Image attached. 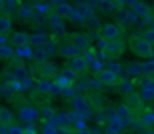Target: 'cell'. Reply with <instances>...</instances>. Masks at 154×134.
<instances>
[{
    "instance_id": "47",
    "label": "cell",
    "mask_w": 154,
    "mask_h": 134,
    "mask_svg": "<svg viewBox=\"0 0 154 134\" xmlns=\"http://www.w3.org/2000/svg\"><path fill=\"white\" fill-rule=\"evenodd\" d=\"M144 134H154V130H145Z\"/></svg>"
},
{
    "instance_id": "22",
    "label": "cell",
    "mask_w": 154,
    "mask_h": 134,
    "mask_svg": "<svg viewBox=\"0 0 154 134\" xmlns=\"http://www.w3.org/2000/svg\"><path fill=\"white\" fill-rule=\"evenodd\" d=\"M117 6H120L117 1H109V0H102L97 4V7H100V10L103 13H112L114 10H118Z\"/></svg>"
},
{
    "instance_id": "40",
    "label": "cell",
    "mask_w": 154,
    "mask_h": 134,
    "mask_svg": "<svg viewBox=\"0 0 154 134\" xmlns=\"http://www.w3.org/2000/svg\"><path fill=\"white\" fill-rule=\"evenodd\" d=\"M9 134H26V130H24L23 127L14 124V125H11V131H9Z\"/></svg>"
},
{
    "instance_id": "30",
    "label": "cell",
    "mask_w": 154,
    "mask_h": 134,
    "mask_svg": "<svg viewBox=\"0 0 154 134\" xmlns=\"http://www.w3.org/2000/svg\"><path fill=\"white\" fill-rule=\"evenodd\" d=\"M14 49L9 45H0V58H11L14 57Z\"/></svg>"
},
{
    "instance_id": "13",
    "label": "cell",
    "mask_w": 154,
    "mask_h": 134,
    "mask_svg": "<svg viewBox=\"0 0 154 134\" xmlns=\"http://www.w3.org/2000/svg\"><path fill=\"white\" fill-rule=\"evenodd\" d=\"M126 104L130 109H141L144 106V100L138 92H132V94L126 95Z\"/></svg>"
},
{
    "instance_id": "24",
    "label": "cell",
    "mask_w": 154,
    "mask_h": 134,
    "mask_svg": "<svg viewBox=\"0 0 154 134\" xmlns=\"http://www.w3.org/2000/svg\"><path fill=\"white\" fill-rule=\"evenodd\" d=\"M39 73H41V78L51 79V76L55 73V66L51 64V63H45V64H42V66H41Z\"/></svg>"
},
{
    "instance_id": "2",
    "label": "cell",
    "mask_w": 154,
    "mask_h": 134,
    "mask_svg": "<svg viewBox=\"0 0 154 134\" xmlns=\"http://www.w3.org/2000/svg\"><path fill=\"white\" fill-rule=\"evenodd\" d=\"M121 36V28L120 25L114 24V22H106L102 28V39L111 42V40H118Z\"/></svg>"
},
{
    "instance_id": "42",
    "label": "cell",
    "mask_w": 154,
    "mask_h": 134,
    "mask_svg": "<svg viewBox=\"0 0 154 134\" xmlns=\"http://www.w3.org/2000/svg\"><path fill=\"white\" fill-rule=\"evenodd\" d=\"M44 134H58V130H57L55 127H51V125H48V127H45V130H44Z\"/></svg>"
},
{
    "instance_id": "7",
    "label": "cell",
    "mask_w": 154,
    "mask_h": 134,
    "mask_svg": "<svg viewBox=\"0 0 154 134\" xmlns=\"http://www.w3.org/2000/svg\"><path fill=\"white\" fill-rule=\"evenodd\" d=\"M70 40H72V45L76 46L79 51L81 49H85V51L90 49V39L85 34H82V33H73Z\"/></svg>"
},
{
    "instance_id": "39",
    "label": "cell",
    "mask_w": 154,
    "mask_h": 134,
    "mask_svg": "<svg viewBox=\"0 0 154 134\" xmlns=\"http://www.w3.org/2000/svg\"><path fill=\"white\" fill-rule=\"evenodd\" d=\"M141 121H142L145 125H150L151 122H154V113H151V112L145 113V115H144V118H141Z\"/></svg>"
},
{
    "instance_id": "34",
    "label": "cell",
    "mask_w": 154,
    "mask_h": 134,
    "mask_svg": "<svg viewBox=\"0 0 154 134\" xmlns=\"http://www.w3.org/2000/svg\"><path fill=\"white\" fill-rule=\"evenodd\" d=\"M108 69H109V70H112V72H114V73H117V75H118V73H123V70H124V69H123V66H121L120 63H117V61H111V63L108 64Z\"/></svg>"
},
{
    "instance_id": "25",
    "label": "cell",
    "mask_w": 154,
    "mask_h": 134,
    "mask_svg": "<svg viewBox=\"0 0 154 134\" xmlns=\"http://www.w3.org/2000/svg\"><path fill=\"white\" fill-rule=\"evenodd\" d=\"M11 28H12V19H11V16L9 15H5V13L0 15V34L11 31Z\"/></svg>"
},
{
    "instance_id": "6",
    "label": "cell",
    "mask_w": 154,
    "mask_h": 134,
    "mask_svg": "<svg viewBox=\"0 0 154 134\" xmlns=\"http://www.w3.org/2000/svg\"><path fill=\"white\" fill-rule=\"evenodd\" d=\"M115 112H117V118L123 122V125H132V122H133V119H132V109L127 106V104H120L117 109H115Z\"/></svg>"
},
{
    "instance_id": "29",
    "label": "cell",
    "mask_w": 154,
    "mask_h": 134,
    "mask_svg": "<svg viewBox=\"0 0 154 134\" xmlns=\"http://www.w3.org/2000/svg\"><path fill=\"white\" fill-rule=\"evenodd\" d=\"M144 75H147V78H154V60L144 61Z\"/></svg>"
},
{
    "instance_id": "17",
    "label": "cell",
    "mask_w": 154,
    "mask_h": 134,
    "mask_svg": "<svg viewBox=\"0 0 154 134\" xmlns=\"http://www.w3.org/2000/svg\"><path fill=\"white\" fill-rule=\"evenodd\" d=\"M27 78H29V69L24 64L15 66V69H14V79L18 81V82H24V81H27Z\"/></svg>"
},
{
    "instance_id": "45",
    "label": "cell",
    "mask_w": 154,
    "mask_h": 134,
    "mask_svg": "<svg viewBox=\"0 0 154 134\" xmlns=\"http://www.w3.org/2000/svg\"><path fill=\"white\" fill-rule=\"evenodd\" d=\"M93 67L96 69V72H99V70L102 72V70H103V69H102V63H99V61H94V63H93Z\"/></svg>"
},
{
    "instance_id": "8",
    "label": "cell",
    "mask_w": 154,
    "mask_h": 134,
    "mask_svg": "<svg viewBox=\"0 0 154 134\" xmlns=\"http://www.w3.org/2000/svg\"><path fill=\"white\" fill-rule=\"evenodd\" d=\"M11 42L18 48H26L30 43V36L27 33H24V31H15L11 36Z\"/></svg>"
},
{
    "instance_id": "32",
    "label": "cell",
    "mask_w": 154,
    "mask_h": 134,
    "mask_svg": "<svg viewBox=\"0 0 154 134\" xmlns=\"http://www.w3.org/2000/svg\"><path fill=\"white\" fill-rule=\"evenodd\" d=\"M85 24H87V27H90V28H99V25H100V19L96 16V15H91V16H88L87 19H85Z\"/></svg>"
},
{
    "instance_id": "41",
    "label": "cell",
    "mask_w": 154,
    "mask_h": 134,
    "mask_svg": "<svg viewBox=\"0 0 154 134\" xmlns=\"http://www.w3.org/2000/svg\"><path fill=\"white\" fill-rule=\"evenodd\" d=\"M35 21H36V24H38V25H44V24H45V15L36 13V16H35Z\"/></svg>"
},
{
    "instance_id": "36",
    "label": "cell",
    "mask_w": 154,
    "mask_h": 134,
    "mask_svg": "<svg viewBox=\"0 0 154 134\" xmlns=\"http://www.w3.org/2000/svg\"><path fill=\"white\" fill-rule=\"evenodd\" d=\"M145 40H148L151 45H154V27H150L144 31V36H142Z\"/></svg>"
},
{
    "instance_id": "35",
    "label": "cell",
    "mask_w": 154,
    "mask_h": 134,
    "mask_svg": "<svg viewBox=\"0 0 154 134\" xmlns=\"http://www.w3.org/2000/svg\"><path fill=\"white\" fill-rule=\"evenodd\" d=\"M87 82H88V87L93 89H100L103 87L102 81H100L99 78H91V79H88Z\"/></svg>"
},
{
    "instance_id": "14",
    "label": "cell",
    "mask_w": 154,
    "mask_h": 134,
    "mask_svg": "<svg viewBox=\"0 0 154 134\" xmlns=\"http://www.w3.org/2000/svg\"><path fill=\"white\" fill-rule=\"evenodd\" d=\"M54 12L58 13L61 18H67V16L72 15L73 7H72L69 3H66V1H60V3H55V9H54Z\"/></svg>"
},
{
    "instance_id": "38",
    "label": "cell",
    "mask_w": 154,
    "mask_h": 134,
    "mask_svg": "<svg viewBox=\"0 0 154 134\" xmlns=\"http://www.w3.org/2000/svg\"><path fill=\"white\" fill-rule=\"evenodd\" d=\"M84 57H85V60L88 61V63H94V61H97V55L91 51V49H88V51H85V54H84Z\"/></svg>"
},
{
    "instance_id": "46",
    "label": "cell",
    "mask_w": 154,
    "mask_h": 134,
    "mask_svg": "<svg viewBox=\"0 0 154 134\" xmlns=\"http://www.w3.org/2000/svg\"><path fill=\"white\" fill-rule=\"evenodd\" d=\"M0 45H6V37L0 34Z\"/></svg>"
},
{
    "instance_id": "15",
    "label": "cell",
    "mask_w": 154,
    "mask_h": 134,
    "mask_svg": "<svg viewBox=\"0 0 154 134\" xmlns=\"http://www.w3.org/2000/svg\"><path fill=\"white\" fill-rule=\"evenodd\" d=\"M123 122L115 116V118H112V119H109V122H108V127H106V134H120L123 131Z\"/></svg>"
},
{
    "instance_id": "12",
    "label": "cell",
    "mask_w": 154,
    "mask_h": 134,
    "mask_svg": "<svg viewBox=\"0 0 154 134\" xmlns=\"http://www.w3.org/2000/svg\"><path fill=\"white\" fill-rule=\"evenodd\" d=\"M124 4H130L132 10H135L138 13V16L141 18H147L150 15V7L145 4V3H141V1H129V3H124Z\"/></svg>"
},
{
    "instance_id": "26",
    "label": "cell",
    "mask_w": 154,
    "mask_h": 134,
    "mask_svg": "<svg viewBox=\"0 0 154 134\" xmlns=\"http://www.w3.org/2000/svg\"><path fill=\"white\" fill-rule=\"evenodd\" d=\"M61 76H63L67 82H70V84H72V82L78 78V72H76V70H73L72 67H66V69H63Z\"/></svg>"
},
{
    "instance_id": "27",
    "label": "cell",
    "mask_w": 154,
    "mask_h": 134,
    "mask_svg": "<svg viewBox=\"0 0 154 134\" xmlns=\"http://www.w3.org/2000/svg\"><path fill=\"white\" fill-rule=\"evenodd\" d=\"M127 73L132 76H139L141 73H144V63H133L127 69Z\"/></svg>"
},
{
    "instance_id": "43",
    "label": "cell",
    "mask_w": 154,
    "mask_h": 134,
    "mask_svg": "<svg viewBox=\"0 0 154 134\" xmlns=\"http://www.w3.org/2000/svg\"><path fill=\"white\" fill-rule=\"evenodd\" d=\"M75 134H94L93 131H91V128H78L76 131H75Z\"/></svg>"
},
{
    "instance_id": "33",
    "label": "cell",
    "mask_w": 154,
    "mask_h": 134,
    "mask_svg": "<svg viewBox=\"0 0 154 134\" xmlns=\"http://www.w3.org/2000/svg\"><path fill=\"white\" fill-rule=\"evenodd\" d=\"M120 89H121V92H123V94L129 95V94H132V92H133V85H132L130 82H127V81H121Z\"/></svg>"
},
{
    "instance_id": "44",
    "label": "cell",
    "mask_w": 154,
    "mask_h": 134,
    "mask_svg": "<svg viewBox=\"0 0 154 134\" xmlns=\"http://www.w3.org/2000/svg\"><path fill=\"white\" fill-rule=\"evenodd\" d=\"M11 125H0V134H9Z\"/></svg>"
},
{
    "instance_id": "11",
    "label": "cell",
    "mask_w": 154,
    "mask_h": 134,
    "mask_svg": "<svg viewBox=\"0 0 154 134\" xmlns=\"http://www.w3.org/2000/svg\"><path fill=\"white\" fill-rule=\"evenodd\" d=\"M36 116H38V112H36L32 106H24V107H21L20 115H18V118H20L23 122H27V124L32 122V121H35Z\"/></svg>"
},
{
    "instance_id": "20",
    "label": "cell",
    "mask_w": 154,
    "mask_h": 134,
    "mask_svg": "<svg viewBox=\"0 0 154 134\" xmlns=\"http://www.w3.org/2000/svg\"><path fill=\"white\" fill-rule=\"evenodd\" d=\"M47 42V34L45 31H38V33H33L30 34V43L36 48H42Z\"/></svg>"
},
{
    "instance_id": "21",
    "label": "cell",
    "mask_w": 154,
    "mask_h": 134,
    "mask_svg": "<svg viewBox=\"0 0 154 134\" xmlns=\"http://www.w3.org/2000/svg\"><path fill=\"white\" fill-rule=\"evenodd\" d=\"M60 54H61V55H64V57L73 58V57L81 55V51H79L76 46H73L72 43H69V45H64V46H61V48H60Z\"/></svg>"
},
{
    "instance_id": "10",
    "label": "cell",
    "mask_w": 154,
    "mask_h": 134,
    "mask_svg": "<svg viewBox=\"0 0 154 134\" xmlns=\"http://www.w3.org/2000/svg\"><path fill=\"white\" fill-rule=\"evenodd\" d=\"M88 66H90V63L85 60L84 55H78V57L70 58V67H72L73 70H76L78 73H79V72H85V70L88 69Z\"/></svg>"
},
{
    "instance_id": "3",
    "label": "cell",
    "mask_w": 154,
    "mask_h": 134,
    "mask_svg": "<svg viewBox=\"0 0 154 134\" xmlns=\"http://www.w3.org/2000/svg\"><path fill=\"white\" fill-rule=\"evenodd\" d=\"M48 24H50V27L54 30V33H55L57 36H64V34H66V28H64V24H63V18H61L58 13H55L54 10L48 15Z\"/></svg>"
},
{
    "instance_id": "18",
    "label": "cell",
    "mask_w": 154,
    "mask_h": 134,
    "mask_svg": "<svg viewBox=\"0 0 154 134\" xmlns=\"http://www.w3.org/2000/svg\"><path fill=\"white\" fill-rule=\"evenodd\" d=\"M36 87H38L39 92L48 94V92H52V89H54V82H52L51 79H47V78H39Z\"/></svg>"
},
{
    "instance_id": "16",
    "label": "cell",
    "mask_w": 154,
    "mask_h": 134,
    "mask_svg": "<svg viewBox=\"0 0 154 134\" xmlns=\"http://www.w3.org/2000/svg\"><path fill=\"white\" fill-rule=\"evenodd\" d=\"M14 113L8 107H0V125H14Z\"/></svg>"
},
{
    "instance_id": "28",
    "label": "cell",
    "mask_w": 154,
    "mask_h": 134,
    "mask_svg": "<svg viewBox=\"0 0 154 134\" xmlns=\"http://www.w3.org/2000/svg\"><path fill=\"white\" fill-rule=\"evenodd\" d=\"M20 3L18 1H14V0H11V1H5V6H3V10H5V15H11V13H14L15 10H18L20 7Z\"/></svg>"
},
{
    "instance_id": "19",
    "label": "cell",
    "mask_w": 154,
    "mask_h": 134,
    "mask_svg": "<svg viewBox=\"0 0 154 134\" xmlns=\"http://www.w3.org/2000/svg\"><path fill=\"white\" fill-rule=\"evenodd\" d=\"M18 15L24 19H32V18L36 16V10H35L33 4H23L18 9Z\"/></svg>"
},
{
    "instance_id": "31",
    "label": "cell",
    "mask_w": 154,
    "mask_h": 134,
    "mask_svg": "<svg viewBox=\"0 0 154 134\" xmlns=\"http://www.w3.org/2000/svg\"><path fill=\"white\" fill-rule=\"evenodd\" d=\"M139 95L142 97V100H144V101H153L154 100V89L142 88L141 89V92H139Z\"/></svg>"
},
{
    "instance_id": "5",
    "label": "cell",
    "mask_w": 154,
    "mask_h": 134,
    "mask_svg": "<svg viewBox=\"0 0 154 134\" xmlns=\"http://www.w3.org/2000/svg\"><path fill=\"white\" fill-rule=\"evenodd\" d=\"M70 104L75 109V112H87L90 109V101L82 94H76L73 98H70Z\"/></svg>"
},
{
    "instance_id": "37",
    "label": "cell",
    "mask_w": 154,
    "mask_h": 134,
    "mask_svg": "<svg viewBox=\"0 0 154 134\" xmlns=\"http://www.w3.org/2000/svg\"><path fill=\"white\" fill-rule=\"evenodd\" d=\"M69 18H70L72 21H75L76 24H84V22H85V19H84V18H82V16L79 15V12L76 10V7L73 9V12H72V15H70Z\"/></svg>"
},
{
    "instance_id": "1",
    "label": "cell",
    "mask_w": 154,
    "mask_h": 134,
    "mask_svg": "<svg viewBox=\"0 0 154 134\" xmlns=\"http://www.w3.org/2000/svg\"><path fill=\"white\" fill-rule=\"evenodd\" d=\"M130 48L132 51L141 57V58H148L154 54V49H153V45L150 43L148 40H145L144 37H139V36H132L130 37Z\"/></svg>"
},
{
    "instance_id": "4",
    "label": "cell",
    "mask_w": 154,
    "mask_h": 134,
    "mask_svg": "<svg viewBox=\"0 0 154 134\" xmlns=\"http://www.w3.org/2000/svg\"><path fill=\"white\" fill-rule=\"evenodd\" d=\"M97 78L102 81V84L106 85V87H115V85L120 84V76L117 73H114L112 70H109V69H103L102 72H99Z\"/></svg>"
},
{
    "instance_id": "9",
    "label": "cell",
    "mask_w": 154,
    "mask_h": 134,
    "mask_svg": "<svg viewBox=\"0 0 154 134\" xmlns=\"http://www.w3.org/2000/svg\"><path fill=\"white\" fill-rule=\"evenodd\" d=\"M106 52H108L109 55H114V57L121 55V54L124 52V42H123L121 39L108 42V45H106Z\"/></svg>"
},
{
    "instance_id": "23",
    "label": "cell",
    "mask_w": 154,
    "mask_h": 134,
    "mask_svg": "<svg viewBox=\"0 0 154 134\" xmlns=\"http://www.w3.org/2000/svg\"><path fill=\"white\" fill-rule=\"evenodd\" d=\"M47 58H48V52L45 48H36L33 51V60L39 64H45L47 63Z\"/></svg>"
}]
</instances>
